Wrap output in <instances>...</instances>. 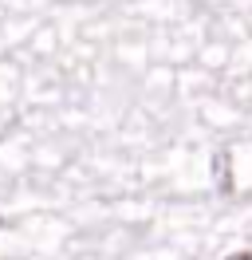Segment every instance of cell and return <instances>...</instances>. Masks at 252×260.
Instances as JSON below:
<instances>
[{"label":"cell","instance_id":"1","mask_svg":"<svg viewBox=\"0 0 252 260\" xmlns=\"http://www.w3.org/2000/svg\"><path fill=\"white\" fill-rule=\"evenodd\" d=\"M225 260H252V252H233V256H225Z\"/></svg>","mask_w":252,"mask_h":260}]
</instances>
